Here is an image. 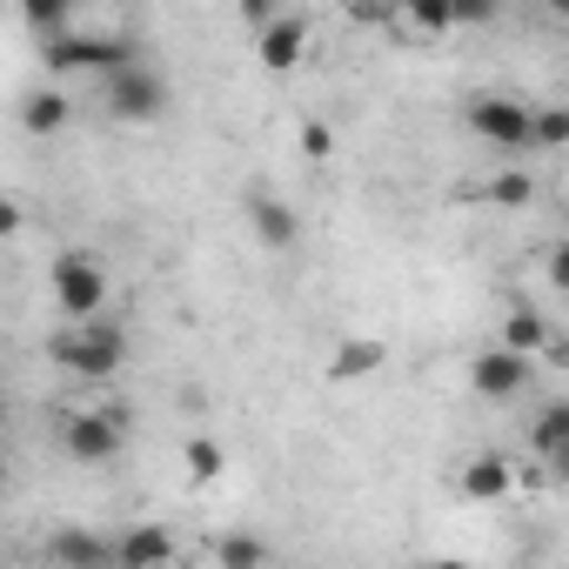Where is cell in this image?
Here are the masks:
<instances>
[{
  "label": "cell",
  "instance_id": "1",
  "mask_svg": "<svg viewBox=\"0 0 569 569\" xmlns=\"http://www.w3.org/2000/svg\"><path fill=\"white\" fill-rule=\"evenodd\" d=\"M48 356L68 369V376H81V382H108V376H121V362H128V329L101 309V316H81V322H68L54 342H48Z\"/></svg>",
  "mask_w": 569,
  "mask_h": 569
},
{
  "label": "cell",
  "instance_id": "2",
  "mask_svg": "<svg viewBox=\"0 0 569 569\" xmlns=\"http://www.w3.org/2000/svg\"><path fill=\"white\" fill-rule=\"evenodd\" d=\"M48 296H54V309H61V322H81V316H101L108 309V268L88 254V248H68V254H54V274H48Z\"/></svg>",
  "mask_w": 569,
  "mask_h": 569
},
{
  "label": "cell",
  "instance_id": "3",
  "mask_svg": "<svg viewBox=\"0 0 569 569\" xmlns=\"http://www.w3.org/2000/svg\"><path fill=\"white\" fill-rule=\"evenodd\" d=\"M101 101H108V114H114L121 128H148V121H161L168 88H161V74H154V68L121 61L114 74H101Z\"/></svg>",
  "mask_w": 569,
  "mask_h": 569
},
{
  "label": "cell",
  "instance_id": "4",
  "mask_svg": "<svg viewBox=\"0 0 569 569\" xmlns=\"http://www.w3.org/2000/svg\"><path fill=\"white\" fill-rule=\"evenodd\" d=\"M529 114L536 108H522L516 94H476L469 101V134L496 154H522L529 148Z\"/></svg>",
  "mask_w": 569,
  "mask_h": 569
},
{
  "label": "cell",
  "instance_id": "5",
  "mask_svg": "<svg viewBox=\"0 0 569 569\" xmlns=\"http://www.w3.org/2000/svg\"><path fill=\"white\" fill-rule=\"evenodd\" d=\"M121 442H128V429H121L114 409H74V416L61 422V449H68V462L108 469V462L121 456Z\"/></svg>",
  "mask_w": 569,
  "mask_h": 569
},
{
  "label": "cell",
  "instance_id": "6",
  "mask_svg": "<svg viewBox=\"0 0 569 569\" xmlns=\"http://www.w3.org/2000/svg\"><path fill=\"white\" fill-rule=\"evenodd\" d=\"M121 61H134V48H128V41H108V34H74V28L48 34V68H54V74H114Z\"/></svg>",
  "mask_w": 569,
  "mask_h": 569
},
{
  "label": "cell",
  "instance_id": "7",
  "mask_svg": "<svg viewBox=\"0 0 569 569\" xmlns=\"http://www.w3.org/2000/svg\"><path fill=\"white\" fill-rule=\"evenodd\" d=\"M529 362L536 356H516V349H482L476 362H469V389L482 396V402H516L522 389H529Z\"/></svg>",
  "mask_w": 569,
  "mask_h": 569
},
{
  "label": "cell",
  "instance_id": "8",
  "mask_svg": "<svg viewBox=\"0 0 569 569\" xmlns=\"http://www.w3.org/2000/svg\"><path fill=\"white\" fill-rule=\"evenodd\" d=\"M254 61H261L268 74H296V68L309 61V21H302V14L261 21V28H254Z\"/></svg>",
  "mask_w": 569,
  "mask_h": 569
},
{
  "label": "cell",
  "instance_id": "9",
  "mask_svg": "<svg viewBox=\"0 0 569 569\" xmlns=\"http://www.w3.org/2000/svg\"><path fill=\"white\" fill-rule=\"evenodd\" d=\"M241 208H248V228H254V241L268 248V254H289L296 241H302V214L281 201V194H268V188H248L241 194Z\"/></svg>",
  "mask_w": 569,
  "mask_h": 569
},
{
  "label": "cell",
  "instance_id": "10",
  "mask_svg": "<svg viewBox=\"0 0 569 569\" xmlns=\"http://www.w3.org/2000/svg\"><path fill=\"white\" fill-rule=\"evenodd\" d=\"M509 496H516V462L509 456L462 462V502H509Z\"/></svg>",
  "mask_w": 569,
  "mask_h": 569
},
{
  "label": "cell",
  "instance_id": "11",
  "mask_svg": "<svg viewBox=\"0 0 569 569\" xmlns=\"http://www.w3.org/2000/svg\"><path fill=\"white\" fill-rule=\"evenodd\" d=\"M68 121H74V108H68V94H61V88H34V94L21 101V128H28L34 141H54Z\"/></svg>",
  "mask_w": 569,
  "mask_h": 569
},
{
  "label": "cell",
  "instance_id": "12",
  "mask_svg": "<svg viewBox=\"0 0 569 569\" xmlns=\"http://www.w3.org/2000/svg\"><path fill=\"white\" fill-rule=\"evenodd\" d=\"M181 556V542L168 536V529H128L121 542H114V562L121 569H154V562H174Z\"/></svg>",
  "mask_w": 569,
  "mask_h": 569
},
{
  "label": "cell",
  "instance_id": "13",
  "mask_svg": "<svg viewBox=\"0 0 569 569\" xmlns=\"http://www.w3.org/2000/svg\"><path fill=\"white\" fill-rule=\"evenodd\" d=\"M402 34H416V41H442L456 21H449V0H396V14H389Z\"/></svg>",
  "mask_w": 569,
  "mask_h": 569
},
{
  "label": "cell",
  "instance_id": "14",
  "mask_svg": "<svg viewBox=\"0 0 569 569\" xmlns=\"http://www.w3.org/2000/svg\"><path fill=\"white\" fill-rule=\"evenodd\" d=\"M48 556L68 562V569H94V562H114V542H101V536H88V529H61V536L48 542Z\"/></svg>",
  "mask_w": 569,
  "mask_h": 569
},
{
  "label": "cell",
  "instance_id": "15",
  "mask_svg": "<svg viewBox=\"0 0 569 569\" xmlns=\"http://www.w3.org/2000/svg\"><path fill=\"white\" fill-rule=\"evenodd\" d=\"M556 342V329L536 316V309H509V322H502V349H516V356H542Z\"/></svg>",
  "mask_w": 569,
  "mask_h": 569
},
{
  "label": "cell",
  "instance_id": "16",
  "mask_svg": "<svg viewBox=\"0 0 569 569\" xmlns=\"http://www.w3.org/2000/svg\"><path fill=\"white\" fill-rule=\"evenodd\" d=\"M382 356H389V349H382L376 336H349V342L336 349V362H329V376H336V382H356V376H376V369H382Z\"/></svg>",
  "mask_w": 569,
  "mask_h": 569
},
{
  "label": "cell",
  "instance_id": "17",
  "mask_svg": "<svg viewBox=\"0 0 569 569\" xmlns=\"http://www.w3.org/2000/svg\"><path fill=\"white\" fill-rule=\"evenodd\" d=\"M536 456H542L549 469L569 462V402H549V409H542V422H536Z\"/></svg>",
  "mask_w": 569,
  "mask_h": 569
},
{
  "label": "cell",
  "instance_id": "18",
  "mask_svg": "<svg viewBox=\"0 0 569 569\" xmlns=\"http://www.w3.org/2000/svg\"><path fill=\"white\" fill-rule=\"evenodd\" d=\"M21 21L48 41V34H61V28L74 21V0H21Z\"/></svg>",
  "mask_w": 569,
  "mask_h": 569
},
{
  "label": "cell",
  "instance_id": "19",
  "mask_svg": "<svg viewBox=\"0 0 569 569\" xmlns=\"http://www.w3.org/2000/svg\"><path fill=\"white\" fill-rule=\"evenodd\" d=\"M181 462H188V476H194V482H214V476L228 469V456H221V442H208V436H188V449H181Z\"/></svg>",
  "mask_w": 569,
  "mask_h": 569
},
{
  "label": "cell",
  "instance_id": "20",
  "mask_svg": "<svg viewBox=\"0 0 569 569\" xmlns=\"http://www.w3.org/2000/svg\"><path fill=\"white\" fill-rule=\"evenodd\" d=\"M214 562L254 569V562H268V542H261V536H221V542H214Z\"/></svg>",
  "mask_w": 569,
  "mask_h": 569
},
{
  "label": "cell",
  "instance_id": "21",
  "mask_svg": "<svg viewBox=\"0 0 569 569\" xmlns=\"http://www.w3.org/2000/svg\"><path fill=\"white\" fill-rule=\"evenodd\" d=\"M569 141V114L562 108H536L529 114V148H562Z\"/></svg>",
  "mask_w": 569,
  "mask_h": 569
},
{
  "label": "cell",
  "instance_id": "22",
  "mask_svg": "<svg viewBox=\"0 0 569 569\" xmlns=\"http://www.w3.org/2000/svg\"><path fill=\"white\" fill-rule=\"evenodd\" d=\"M529 194H536L529 174H496V181H489V201H496V208H529Z\"/></svg>",
  "mask_w": 569,
  "mask_h": 569
},
{
  "label": "cell",
  "instance_id": "23",
  "mask_svg": "<svg viewBox=\"0 0 569 569\" xmlns=\"http://www.w3.org/2000/svg\"><path fill=\"white\" fill-rule=\"evenodd\" d=\"M502 14V0H449V21L456 28H482V21H496Z\"/></svg>",
  "mask_w": 569,
  "mask_h": 569
},
{
  "label": "cell",
  "instance_id": "24",
  "mask_svg": "<svg viewBox=\"0 0 569 569\" xmlns=\"http://www.w3.org/2000/svg\"><path fill=\"white\" fill-rule=\"evenodd\" d=\"M274 8H281V0H234V14L248 21V34H254L261 21H274Z\"/></svg>",
  "mask_w": 569,
  "mask_h": 569
},
{
  "label": "cell",
  "instance_id": "25",
  "mask_svg": "<svg viewBox=\"0 0 569 569\" xmlns=\"http://www.w3.org/2000/svg\"><path fill=\"white\" fill-rule=\"evenodd\" d=\"M302 148H309L316 161H329V154H336V134H329L322 121H309V128H302Z\"/></svg>",
  "mask_w": 569,
  "mask_h": 569
},
{
  "label": "cell",
  "instance_id": "26",
  "mask_svg": "<svg viewBox=\"0 0 569 569\" xmlns=\"http://www.w3.org/2000/svg\"><path fill=\"white\" fill-rule=\"evenodd\" d=\"M342 8H349L356 21H389V14H396V0H342Z\"/></svg>",
  "mask_w": 569,
  "mask_h": 569
},
{
  "label": "cell",
  "instance_id": "27",
  "mask_svg": "<svg viewBox=\"0 0 569 569\" xmlns=\"http://www.w3.org/2000/svg\"><path fill=\"white\" fill-rule=\"evenodd\" d=\"M14 228H21V208H14V201H0V234H14Z\"/></svg>",
  "mask_w": 569,
  "mask_h": 569
},
{
  "label": "cell",
  "instance_id": "28",
  "mask_svg": "<svg viewBox=\"0 0 569 569\" xmlns=\"http://www.w3.org/2000/svg\"><path fill=\"white\" fill-rule=\"evenodd\" d=\"M549 14H569V0H549Z\"/></svg>",
  "mask_w": 569,
  "mask_h": 569
},
{
  "label": "cell",
  "instance_id": "29",
  "mask_svg": "<svg viewBox=\"0 0 569 569\" xmlns=\"http://www.w3.org/2000/svg\"><path fill=\"white\" fill-rule=\"evenodd\" d=\"M0 502H8V469H0Z\"/></svg>",
  "mask_w": 569,
  "mask_h": 569
},
{
  "label": "cell",
  "instance_id": "30",
  "mask_svg": "<svg viewBox=\"0 0 569 569\" xmlns=\"http://www.w3.org/2000/svg\"><path fill=\"white\" fill-rule=\"evenodd\" d=\"M74 8H81V0H74Z\"/></svg>",
  "mask_w": 569,
  "mask_h": 569
}]
</instances>
